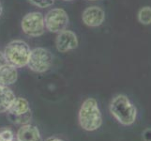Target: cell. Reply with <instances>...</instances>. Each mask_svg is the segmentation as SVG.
<instances>
[{
	"instance_id": "obj_8",
	"label": "cell",
	"mask_w": 151,
	"mask_h": 141,
	"mask_svg": "<svg viewBox=\"0 0 151 141\" xmlns=\"http://www.w3.org/2000/svg\"><path fill=\"white\" fill-rule=\"evenodd\" d=\"M83 23L89 27H98L101 25L105 20V12L98 6L86 8L82 14Z\"/></svg>"
},
{
	"instance_id": "obj_13",
	"label": "cell",
	"mask_w": 151,
	"mask_h": 141,
	"mask_svg": "<svg viewBox=\"0 0 151 141\" xmlns=\"http://www.w3.org/2000/svg\"><path fill=\"white\" fill-rule=\"evenodd\" d=\"M138 20L143 25H150L151 24V7L145 6L143 7L138 12Z\"/></svg>"
},
{
	"instance_id": "obj_9",
	"label": "cell",
	"mask_w": 151,
	"mask_h": 141,
	"mask_svg": "<svg viewBox=\"0 0 151 141\" xmlns=\"http://www.w3.org/2000/svg\"><path fill=\"white\" fill-rule=\"evenodd\" d=\"M16 139L17 141H41V135L37 126L27 123L19 128Z\"/></svg>"
},
{
	"instance_id": "obj_22",
	"label": "cell",
	"mask_w": 151,
	"mask_h": 141,
	"mask_svg": "<svg viewBox=\"0 0 151 141\" xmlns=\"http://www.w3.org/2000/svg\"><path fill=\"white\" fill-rule=\"evenodd\" d=\"M12 141H14V140H12Z\"/></svg>"
},
{
	"instance_id": "obj_12",
	"label": "cell",
	"mask_w": 151,
	"mask_h": 141,
	"mask_svg": "<svg viewBox=\"0 0 151 141\" xmlns=\"http://www.w3.org/2000/svg\"><path fill=\"white\" fill-rule=\"evenodd\" d=\"M30 111V106L27 99L23 97H16L8 110V113L9 116H22Z\"/></svg>"
},
{
	"instance_id": "obj_20",
	"label": "cell",
	"mask_w": 151,
	"mask_h": 141,
	"mask_svg": "<svg viewBox=\"0 0 151 141\" xmlns=\"http://www.w3.org/2000/svg\"><path fill=\"white\" fill-rule=\"evenodd\" d=\"M63 1H72V0H63Z\"/></svg>"
},
{
	"instance_id": "obj_3",
	"label": "cell",
	"mask_w": 151,
	"mask_h": 141,
	"mask_svg": "<svg viewBox=\"0 0 151 141\" xmlns=\"http://www.w3.org/2000/svg\"><path fill=\"white\" fill-rule=\"evenodd\" d=\"M7 63L15 68L27 66L31 49L29 45L22 40H14L8 43L3 51Z\"/></svg>"
},
{
	"instance_id": "obj_1",
	"label": "cell",
	"mask_w": 151,
	"mask_h": 141,
	"mask_svg": "<svg viewBox=\"0 0 151 141\" xmlns=\"http://www.w3.org/2000/svg\"><path fill=\"white\" fill-rule=\"evenodd\" d=\"M110 112L119 123L125 126L132 125L136 121L137 109L126 95L119 94L113 98Z\"/></svg>"
},
{
	"instance_id": "obj_15",
	"label": "cell",
	"mask_w": 151,
	"mask_h": 141,
	"mask_svg": "<svg viewBox=\"0 0 151 141\" xmlns=\"http://www.w3.org/2000/svg\"><path fill=\"white\" fill-rule=\"evenodd\" d=\"M28 1L36 7L40 8V9H45V8L51 7L52 5L54 4L55 0H28Z\"/></svg>"
},
{
	"instance_id": "obj_16",
	"label": "cell",
	"mask_w": 151,
	"mask_h": 141,
	"mask_svg": "<svg viewBox=\"0 0 151 141\" xmlns=\"http://www.w3.org/2000/svg\"><path fill=\"white\" fill-rule=\"evenodd\" d=\"M13 133L10 130H3L0 132V141H12Z\"/></svg>"
},
{
	"instance_id": "obj_2",
	"label": "cell",
	"mask_w": 151,
	"mask_h": 141,
	"mask_svg": "<svg viewBox=\"0 0 151 141\" xmlns=\"http://www.w3.org/2000/svg\"><path fill=\"white\" fill-rule=\"evenodd\" d=\"M79 123L86 131H96L101 126L102 117L98 102L94 98H87L82 103L79 111Z\"/></svg>"
},
{
	"instance_id": "obj_7",
	"label": "cell",
	"mask_w": 151,
	"mask_h": 141,
	"mask_svg": "<svg viewBox=\"0 0 151 141\" xmlns=\"http://www.w3.org/2000/svg\"><path fill=\"white\" fill-rule=\"evenodd\" d=\"M77 35L71 30L65 29L57 33L55 39V46L60 53H66L68 51L73 50L78 46Z\"/></svg>"
},
{
	"instance_id": "obj_11",
	"label": "cell",
	"mask_w": 151,
	"mask_h": 141,
	"mask_svg": "<svg viewBox=\"0 0 151 141\" xmlns=\"http://www.w3.org/2000/svg\"><path fill=\"white\" fill-rule=\"evenodd\" d=\"M15 98L14 92L8 86L0 85V113L8 112Z\"/></svg>"
},
{
	"instance_id": "obj_4",
	"label": "cell",
	"mask_w": 151,
	"mask_h": 141,
	"mask_svg": "<svg viewBox=\"0 0 151 141\" xmlns=\"http://www.w3.org/2000/svg\"><path fill=\"white\" fill-rule=\"evenodd\" d=\"M23 32L29 37H40L45 32L44 15L39 12H28L24 15L21 22Z\"/></svg>"
},
{
	"instance_id": "obj_10",
	"label": "cell",
	"mask_w": 151,
	"mask_h": 141,
	"mask_svg": "<svg viewBox=\"0 0 151 141\" xmlns=\"http://www.w3.org/2000/svg\"><path fill=\"white\" fill-rule=\"evenodd\" d=\"M18 79L17 68L13 67L9 63L0 67V85L10 86L14 84Z\"/></svg>"
},
{
	"instance_id": "obj_6",
	"label": "cell",
	"mask_w": 151,
	"mask_h": 141,
	"mask_svg": "<svg viewBox=\"0 0 151 141\" xmlns=\"http://www.w3.org/2000/svg\"><path fill=\"white\" fill-rule=\"evenodd\" d=\"M69 21V15L66 10L60 8L52 9L44 15L45 29L52 33H59L67 29Z\"/></svg>"
},
{
	"instance_id": "obj_17",
	"label": "cell",
	"mask_w": 151,
	"mask_h": 141,
	"mask_svg": "<svg viewBox=\"0 0 151 141\" xmlns=\"http://www.w3.org/2000/svg\"><path fill=\"white\" fill-rule=\"evenodd\" d=\"M6 63H7V60H6V57L4 56V53L3 52H0V67Z\"/></svg>"
},
{
	"instance_id": "obj_5",
	"label": "cell",
	"mask_w": 151,
	"mask_h": 141,
	"mask_svg": "<svg viewBox=\"0 0 151 141\" xmlns=\"http://www.w3.org/2000/svg\"><path fill=\"white\" fill-rule=\"evenodd\" d=\"M53 64V55L51 52L43 48L37 47L31 50L27 67L31 71L39 74L47 72Z\"/></svg>"
},
{
	"instance_id": "obj_21",
	"label": "cell",
	"mask_w": 151,
	"mask_h": 141,
	"mask_svg": "<svg viewBox=\"0 0 151 141\" xmlns=\"http://www.w3.org/2000/svg\"><path fill=\"white\" fill-rule=\"evenodd\" d=\"M88 1H97V0H88Z\"/></svg>"
},
{
	"instance_id": "obj_18",
	"label": "cell",
	"mask_w": 151,
	"mask_h": 141,
	"mask_svg": "<svg viewBox=\"0 0 151 141\" xmlns=\"http://www.w3.org/2000/svg\"><path fill=\"white\" fill-rule=\"evenodd\" d=\"M46 141H63V140H61L57 137H49V138L46 139Z\"/></svg>"
},
{
	"instance_id": "obj_14",
	"label": "cell",
	"mask_w": 151,
	"mask_h": 141,
	"mask_svg": "<svg viewBox=\"0 0 151 141\" xmlns=\"http://www.w3.org/2000/svg\"><path fill=\"white\" fill-rule=\"evenodd\" d=\"M9 118L12 119L14 123H20V124L27 123L31 119V111L24 115H22V116H9Z\"/></svg>"
},
{
	"instance_id": "obj_19",
	"label": "cell",
	"mask_w": 151,
	"mask_h": 141,
	"mask_svg": "<svg viewBox=\"0 0 151 141\" xmlns=\"http://www.w3.org/2000/svg\"><path fill=\"white\" fill-rule=\"evenodd\" d=\"M2 12H3V8H2V5H1V3H0V16H1Z\"/></svg>"
}]
</instances>
